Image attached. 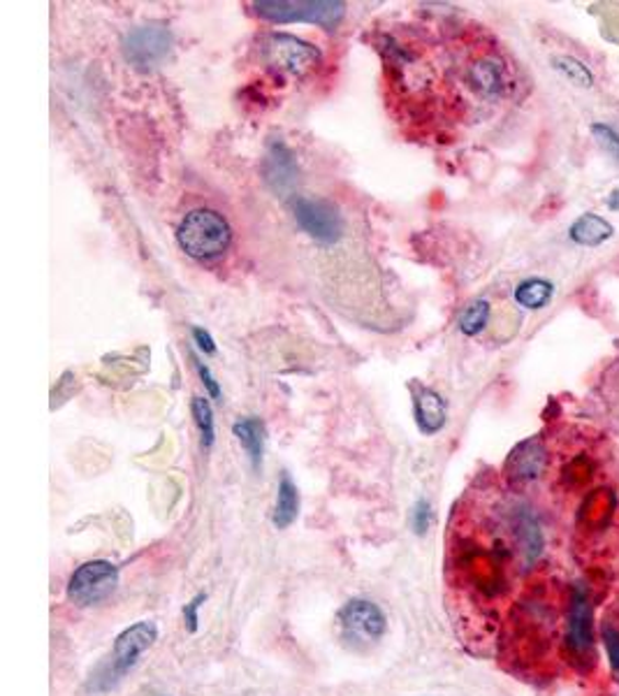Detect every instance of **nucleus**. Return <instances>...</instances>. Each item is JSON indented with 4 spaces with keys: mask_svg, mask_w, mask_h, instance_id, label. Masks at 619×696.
<instances>
[{
    "mask_svg": "<svg viewBox=\"0 0 619 696\" xmlns=\"http://www.w3.org/2000/svg\"><path fill=\"white\" fill-rule=\"evenodd\" d=\"M119 585V569L107 559H93L77 569L68 583V599L72 604L89 608L103 604Z\"/></svg>",
    "mask_w": 619,
    "mask_h": 696,
    "instance_id": "nucleus-4",
    "label": "nucleus"
},
{
    "mask_svg": "<svg viewBox=\"0 0 619 696\" xmlns=\"http://www.w3.org/2000/svg\"><path fill=\"white\" fill-rule=\"evenodd\" d=\"M192 337H196L198 346L202 348V351H205V353H214V351H217L214 339H211V337H209V333L200 330V327H192Z\"/></svg>",
    "mask_w": 619,
    "mask_h": 696,
    "instance_id": "nucleus-26",
    "label": "nucleus"
},
{
    "mask_svg": "<svg viewBox=\"0 0 619 696\" xmlns=\"http://www.w3.org/2000/svg\"><path fill=\"white\" fill-rule=\"evenodd\" d=\"M546 467V449L540 439H527L522 441L519 446L513 449V453L509 455L506 464H504V474L509 476L511 483H532L536 480L540 474H544Z\"/></svg>",
    "mask_w": 619,
    "mask_h": 696,
    "instance_id": "nucleus-11",
    "label": "nucleus"
},
{
    "mask_svg": "<svg viewBox=\"0 0 619 696\" xmlns=\"http://www.w3.org/2000/svg\"><path fill=\"white\" fill-rule=\"evenodd\" d=\"M172 31L163 24H147L132 28L124 37L126 61L140 70L161 66L172 49Z\"/></svg>",
    "mask_w": 619,
    "mask_h": 696,
    "instance_id": "nucleus-7",
    "label": "nucleus"
},
{
    "mask_svg": "<svg viewBox=\"0 0 619 696\" xmlns=\"http://www.w3.org/2000/svg\"><path fill=\"white\" fill-rule=\"evenodd\" d=\"M293 217L306 235L318 244L330 246L341 240L343 219L332 202L320 198H295Z\"/></svg>",
    "mask_w": 619,
    "mask_h": 696,
    "instance_id": "nucleus-6",
    "label": "nucleus"
},
{
    "mask_svg": "<svg viewBox=\"0 0 619 696\" xmlns=\"http://www.w3.org/2000/svg\"><path fill=\"white\" fill-rule=\"evenodd\" d=\"M610 237H612V225H610L606 219L596 217V214L580 217V219L571 225V240H573L575 244L596 246V244H602V242H606V240H610Z\"/></svg>",
    "mask_w": 619,
    "mask_h": 696,
    "instance_id": "nucleus-16",
    "label": "nucleus"
},
{
    "mask_svg": "<svg viewBox=\"0 0 619 696\" xmlns=\"http://www.w3.org/2000/svg\"><path fill=\"white\" fill-rule=\"evenodd\" d=\"M156 638H159V627L149 620H142L138 625L124 629L114 641L109 666H105L101 675H95L91 687H95L98 692H107L109 687H114L135 664L140 662V657L153 643H156Z\"/></svg>",
    "mask_w": 619,
    "mask_h": 696,
    "instance_id": "nucleus-2",
    "label": "nucleus"
},
{
    "mask_svg": "<svg viewBox=\"0 0 619 696\" xmlns=\"http://www.w3.org/2000/svg\"><path fill=\"white\" fill-rule=\"evenodd\" d=\"M554 68L562 72L569 82H573L575 86H592L594 77L592 72L587 70V66H583L577 61V58H571V56H559L554 58Z\"/></svg>",
    "mask_w": 619,
    "mask_h": 696,
    "instance_id": "nucleus-20",
    "label": "nucleus"
},
{
    "mask_svg": "<svg viewBox=\"0 0 619 696\" xmlns=\"http://www.w3.org/2000/svg\"><path fill=\"white\" fill-rule=\"evenodd\" d=\"M602 638H604V646H606L610 664L619 671V631L612 629V627H604Z\"/></svg>",
    "mask_w": 619,
    "mask_h": 696,
    "instance_id": "nucleus-22",
    "label": "nucleus"
},
{
    "mask_svg": "<svg viewBox=\"0 0 619 696\" xmlns=\"http://www.w3.org/2000/svg\"><path fill=\"white\" fill-rule=\"evenodd\" d=\"M177 242L190 258L214 260L230 248L232 230L214 209H192L177 228Z\"/></svg>",
    "mask_w": 619,
    "mask_h": 696,
    "instance_id": "nucleus-1",
    "label": "nucleus"
},
{
    "mask_svg": "<svg viewBox=\"0 0 619 696\" xmlns=\"http://www.w3.org/2000/svg\"><path fill=\"white\" fill-rule=\"evenodd\" d=\"M567 648L575 657H587L594 650V613L585 585H575L569 606Z\"/></svg>",
    "mask_w": 619,
    "mask_h": 696,
    "instance_id": "nucleus-9",
    "label": "nucleus"
},
{
    "mask_svg": "<svg viewBox=\"0 0 619 696\" xmlns=\"http://www.w3.org/2000/svg\"><path fill=\"white\" fill-rule=\"evenodd\" d=\"M490 321V302L488 300H474L467 309H464L459 316V330L464 335H478L482 333V327Z\"/></svg>",
    "mask_w": 619,
    "mask_h": 696,
    "instance_id": "nucleus-18",
    "label": "nucleus"
},
{
    "mask_svg": "<svg viewBox=\"0 0 619 696\" xmlns=\"http://www.w3.org/2000/svg\"><path fill=\"white\" fill-rule=\"evenodd\" d=\"M411 520H413V527H416L418 534L428 532L430 522H432V511H430L428 501H418V507L413 509V518H411Z\"/></svg>",
    "mask_w": 619,
    "mask_h": 696,
    "instance_id": "nucleus-23",
    "label": "nucleus"
},
{
    "mask_svg": "<svg viewBox=\"0 0 619 696\" xmlns=\"http://www.w3.org/2000/svg\"><path fill=\"white\" fill-rule=\"evenodd\" d=\"M592 132H594L596 142L602 144V147L610 153V156L619 159V135H617L610 126H606V124H594V126H592Z\"/></svg>",
    "mask_w": 619,
    "mask_h": 696,
    "instance_id": "nucleus-21",
    "label": "nucleus"
},
{
    "mask_svg": "<svg viewBox=\"0 0 619 696\" xmlns=\"http://www.w3.org/2000/svg\"><path fill=\"white\" fill-rule=\"evenodd\" d=\"M413 414L422 434H436L448 420L446 402L432 388H418L413 395Z\"/></svg>",
    "mask_w": 619,
    "mask_h": 696,
    "instance_id": "nucleus-12",
    "label": "nucleus"
},
{
    "mask_svg": "<svg viewBox=\"0 0 619 696\" xmlns=\"http://www.w3.org/2000/svg\"><path fill=\"white\" fill-rule=\"evenodd\" d=\"M300 513V492L290 476H283L277 490V507H275V527L285 530L293 525Z\"/></svg>",
    "mask_w": 619,
    "mask_h": 696,
    "instance_id": "nucleus-15",
    "label": "nucleus"
},
{
    "mask_svg": "<svg viewBox=\"0 0 619 696\" xmlns=\"http://www.w3.org/2000/svg\"><path fill=\"white\" fill-rule=\"evenodd\" d=\"M196 367H198V372H200V379H202V383L207 385V391H209V395L214 397V399H219L221 397V388H219V383H217V379L211 376V372H209V367L207 364H202L200 360H196Z\"/></svg>",
    "mask_w": 619,
    "mask_h": 696,
    "instance_id": "nucleus-25",
    "label": "nucleus"
},
{
    "mask_svg": "<svg viewBox=\"0 0 619 696\" xmlns=\"http://www.w3.org/2000/svg\"><path fill=\"white\" fill-rule=\"evenodd\" d=\"M262 58L267 66H272L281 72L290 74H304L308 70H314L320 61V49L308 45L295 35L288 33H269L262 40Z\"/></svg>",
    "mask_w": 619,
    "mask_h": 696,
    "instance_id": "nucleus-5",
    "label": "nucleus"
},
{
    "mask_svg": "<svg viewBox=\"0 0 619 696\" xmlns=\"http://www.w3.org/2000/svg\"><path fill=\"white\" fill-rule=\"evenodd\" d=\"M608 207H610V209H619V188L612 190V196H610V200H608Z\"/></svg>",
    "mask_w": 619,
    "mask_h": 696,
    "instance_id": "nucleus-27",
    "label": "nucleus"
},
{
    "mask_svg": "<svg viewBox=\"0 0 619 696\" xmlns=\"http://www.w3.org/2000/svg\"><path fill=\"white\" fill-rule=\"evenodd\" d=\"M192 416H196V425L202 437V446L211 449L214 446V411H211V404L207 397H192Z\"/></svg>",
    "mask_w": 619,
    "mask_h": 696,
    "instance_id": "nucleus-19",
    "label": "nucleus"
},
{
    "mask_svg": "<svg viewBox=\"0 0 619 696\" xmlns=\"http://www.w3.org/2000/svg\"><path fill=\"white\" fill-rule=\"evenodd\" d=\"M254 10L258 16L275 24L308 22L327 31H335L343 19L346 5L335 3V0H300V3H290V0H279V3L277 0H260V3H254Z\"/></svg>",
    "mask_w": 619,
    "mask_h": 696,
    "instance_id": "nucleus-3",
    "label": "nucleus"
},
{
    "mask_svg": "<svg viewBox=\"0 0 619 696\" xmlns=\"http://www.w3.org/2000/svg\"><path fill=\"white\" fill-rule=\"evenodd\" d=\"M469 82L482 95H499L504 89V68L494 58H482L469 68Z\"/></svg>",
    "mask_w": 619,
    "mask_h": 696,
    "instance_id": "nucleus-14",
    "label": "nucleus"
},
{
    "mask_svg": "<svg viewBox=\"0 0 619 696\" xmlns=\"http://www.w3.org/2000/svg\"><path fill=\"white\" fill-rule=\"evenodd\" d=\"M554 293V288L550 281L546 279H527L522 281L517 288H515V300L519 306H527V309H540L546 306L550 302Z\"/></svg>",
    "mask_w": 619,
    "mask_h": 696,
    "instance_id": "nucleus-17",
    "label": "nucleus"
},
{
    "mask_svg": "<svg viewBox=\"0 0 619 696\" xmlns=\"http://www.w3.org/2000/svg\"><path fill=\"white\" fill-rule=\"evenodd\" d=\"M297 174H300V167L288 144L283 140L269 142L265 151V161H262V177L267 186L275 193H288L293 190Z\"/></svg>",
    "mask_w": 619,
    "mask_h": 696,
    "instance_id": "nucleus-10",
    "label": "nucleus"
},
{
    "mask_svg": "<svg viewBox=\"0 0 619 696\" xmlns=\"http://www.w3.org/2000/svg\"><path fill=\"white\" fill-rule=\"evenodd\" d=\"M205 594H198L196 599H192V602H188L186 604V608H184V620H186V625H188V629L190 631H196L198 629V611H200V606H202V602H205Z\"/></svg>",
    "mask_w": 619,
    "mask_h": 696,
    "instance_id": "nucleus-24",
    "label": "nucleus"
},
{
    "mask_svg": "<svg viewBox=\"0 0 619 696\" xmlns=\"http://www.w3.org/2000/svg\"><path fill=\"white\" fill-rule=\"evenodd\" d=\"M232 432H235V437L240 439L250 464L258 469L262 462V451H265V425L258 418H242L235 422Z\"/></svg>",
    "mask_w": 619,
    "mask_h": 696,
    "instance_id": "nucleus-13",
    "label": "nucleus"
},
{
    "mask_svg": "<svg viewBox=\"0 0 619 696\" xmlns=\"http://www.w3.org/2000/svg\"><path fill=\"white\" fill-rule=\"evenodd\" d=\"M339 627L346 641L355 646H372L381 641L388 629V617L366 599H353L339 611Z\"/></svg>",
    "mask_w": 619,
    "mask_h": 696,
    "instance_id": "nucleus-8",
    "label": "nucleus"
}]
</instances>
